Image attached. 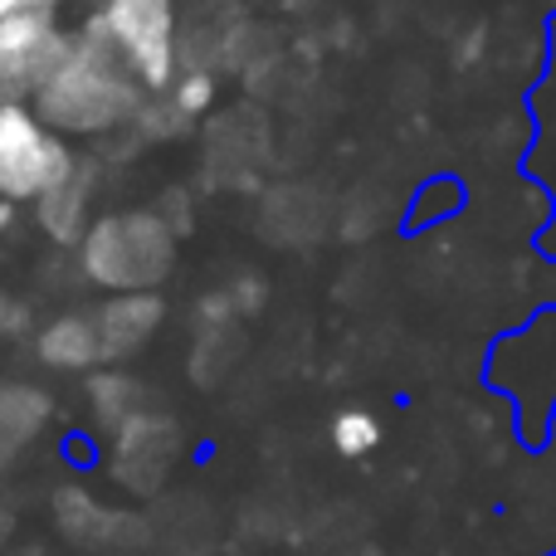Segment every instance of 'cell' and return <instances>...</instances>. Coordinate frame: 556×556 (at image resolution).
I'll use <instances>...</instances> for the list:
<instances>
[{
    "mask_svg": "<svg viewBox=\"0 0 556 556\" xmlns=\"http://www.w3.org/2000/svg\"><path fill=\"white\" fill-rule=\"evenodd\" d=\"M147 98H152V88L108 45L103 29L78 20L54 74L35 93V113L68 142H93V137H113L132 127Z\"/></svg>",
    "mask_w": 556,
    "mask_h": 556,
    "instance_id": "1",
    "label": "cell"
},
{
    "mask_svg": "<svg viewBox=\"0 0 556 556\" xmlns=\"http://www.w3.org/2000/svg\"><path fill=\"white\" fill-rule=\"evenodd\" d=\"M181 230L156 205L103 211L78 244V269L103 293H162L176 269Z\"/></svg>",
    "mask_w": 556,
    "mask_h": 556,
    "instance_id": "2",
    "label": "cell"
},
{
    "mask_svg": "<svg viewBox=\"0 0 556 556\" xmlns=\"http://www.w3.org/2000/svg\"><path fill=\"white\" fill-rule=\"evenodd\" d=\"M93 29H103L108 45L137 68L152 93H166L181 74V10L176 0H98L84 10Z\"/></svg>",
    "mask_w": 556,
    "mask_h": 556,
    "instance_id": "3",
    "label": "cell"
},
{
    "mask_svg": "<svg viewBox=\"0 0 556 556\" xmlns=\"http://www.w3.org/2000/svg\"><path fill=\"white\" fill-rule=\"evenodd\" d=\"M84 156L74 152L64 132L35 113V103H5L0 108V201L35 205L54 191Z\"/></svg>",
    "mask_w": 556,
    "mask_h": 556,
    "instance_id": "4",
    "label": "cell"
},
{
    "mask_svg": "<svg viewBox=\"0 0 556 556\" xmlns=\"http://www.w3.org/2000/svg\"><path fill=\"white\" fill-rule=\"evenodd\" d=\"M74 25L59 5H20L10 20H0V108L5 103H35L45 78L54 74L59 54L68 49Z\"/></svg>",
    "mask_w": 556,
    "mask_h": 556,
    "instance_id": "5",
    "label": "cell"
},
{
    "mask_svg": "<svg viewBox=\"0 0 556 556\" xmlns=\"http://www.w3.org/2000/svg\"><path fill=\"white\" fill-rule=\"evenodd\" d=\"M176 454H181V430L166 415H132L123 430H113V473L117 483H127L132 493L162 489V479L172 473Z\"/></svg>",
    "mask_w": 556,
    "mask_h": 556,
    "instance_id": "6",
    "label": "cell"
},
{
    "mask_svg": "<svg viewBox=\"0 0 556 556\" xmlns=\"http://www.w3.org/2000/svg\"><path fill=\"white\" fill-rule=\"evenodd\" d=\"M98 346H103V366H127L156 342L166 327L162 293H108L93 307Z\"/></svg>",
    "mask_w": 556,
    "mask_h": 556,
    "instance_id": "7",
    "label": "cell"
},
{
    "mask_svg": "<svg viewBox=\"0 0 556 556\" xmlns=\"http://www.w3.org/2000/svg\"><path fill=\"white\" fill-rule=\"evenodd\" d=\"M98 186H103V166H98L93 156H84V162L74 166V176H64L45 201H35L39 235H45L49 244H59V250H78L84 235L93 230V220L103 215L98 211Z\"/></svg>",
    "mask_w": 556,
    "mask_h": 556,
    "instance_id": "8",
    "label": "cell"
},
{
    "mask_svg": "<svg viewBox=\"0 0 556 556\" xmlns=\"http://www.w3.org/2000/svg\"><path fill=\"white\" fill-rule=\"evenodd\" d=\"M35 356L39 366L64 376H84L103 366V346H98V323L93 313H59L35 332Z\"/></svg>",
    "mask_w": 556,
    "mask_h": 556,
    "instance_id": "9",
    "label": "cell"
},
{
    "mask_svg": "<svg viewBox=\"0 0 556 556\" xmlns=\"http://www.w3.org/2000/svg\"><path fill=\"white\" fill-rule=\"evenodd\" d=\"M45 420H49V391L0 381V464H10L25 444H35Z\"/></svg>",
    "mask_w": 556,
    "mask_h": 556,
    "instance_id": "10",
    "label": "cell"
},
{
    "mask_svg": "<svg viewBox=\"0 0 556 556\" xmlns=\"http://www.w3.org/2000/svg\"><path fill=\"white\" fill-rule=\"evenodd\" d=\"M264 303H269V283H264V278H254V274L230 278V283L201 293V303H195V327H201V332H235V327L250 323Z\"/></svg>",
    "mask_w": 556,
    "mask_h": 556,
    "instance_id": "11",
    "label": "cell"
},
{
    "mask_svg": "<svg viewBox=\"0 0 556 556\" xmlns=\"http://www.w3.org/2000/svg\"><path fill=\"white\" fill-rule=\"evenodd\" d=\"M88 410L103 430H123L132 415H142V386L123 366H103L98 376H88Z\"/></svg>",
    "mask_w": 556,
    "mask_h": 556,
    "instance_id": "12",
    "label": "cell"
},
{
    "mask_svg": "<svg viewBox=\"0 0 556 556\" xmlns=\"http://www.w3.org/2000/svg\"><path fill=\"white\" fill-rule=\"evenodd\" d=\"M166 98L176 103V113H181L186 123H195V117H205L215 108L220 84H215V74H205V68H181V74H176V84L166 88Z\"/></svg>",
    "mask_w": 556,
    "mask_h": 556,
    "instance_id": "13",
    "label": "cell"
},
{
    "mask_svg": "<svg viewBox=\"0 0 556 556\" xmlns=\"http://www.w3.org/2000/svg\"><path fill=\"white\" fill-rule=\"evenodd\" d=\"M376 444H381V425H376L366 410H342L332 420V450L342 454V459H362V454H371Z\"/></svg>",
    "mask_w": 556,
    "mask_h": 556,
    "instance_id": "14",
    "label": "cell"
},
{
    "mask_svg": "<svg viewBox=\"0 0 556 556\" xmlns=\"http://www.w3.org/2000/svg\"><path fill=\"white\" fill-rule=\"evenodd\" d=\"M35 332H39L35 307H29L20 293H5V288H0V346L25 342V337H35Z\"/></svg>",
    "mask_w": 556,
    "mask_h": 556,
    "instance_id": "15",
    "label": "cell"
},
{
    "mask_svg": "<svg viewBox=\"0 0 556 556\" xmlns=\"http://www.w3.org/2000/svg\"><path fill=\"white\" fill-rule=\"evenodd\" d=\"M10 225H15V205H10V201H0V235H5Z\"/></svg>",
    "mask_w": 556,
    "mask_h": 556,
    "instance_id": "16",
    "label": "cell"
},
{
    "mask_svg": "<svg viewBox=\"0 0 556 556\" xmlns=\"http://www.w3.org/2000/svg\"><path fill=\"white\" fill-rule=\"evenodd\" d=\"M20 5H29V0H0V20H10Z\"/></svg>",
    "mask_w": 556,
    "mask_h": 556,
    "instance_id": "17",
    "label": "cell"
},
{
    "mask_svg": "<svg viewBox=\"0 0 556 556\" xmlns=\"http://www.w3.org/2000/svg\"><path fill=\"white\" fill-rule=\"evenodd\" d=\"M39 5H59V10H68V5H78V0H39Z\"/></svg>",
    "mask_w": 556,
    "mask_h": 556,
    "instance_id": "18",
    "label": "cell"
},
{
    "mask_svg": "<svg viewBox=\"0 0 556 556\" xmlns=\"http://www.w3.org/2000/svg\"><path fill=\"white\" fill-rule=\"evenodd\" d=\"M78 5H98V0H78Z\"/></svg>",
    "mask_w": 556,
    "mask_h": 556,
    "instance_id": "19",
    "label": "cell"
}]
</instances>
